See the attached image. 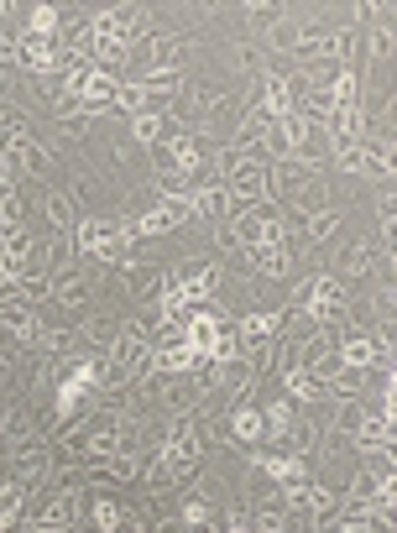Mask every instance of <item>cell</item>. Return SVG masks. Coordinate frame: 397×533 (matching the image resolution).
<instances>
[{
  "mask_svg": "<svg viewBox=\"0 0 397 533\" xmlns=\"http://www.w3.org/2000/svg\"><path fill=\"white\" fill-rule=\"evenodd\" d=\"M152 168H157V178H178L183 189L209 168V147H204V136L199 131H173L162 147H152Z\"/></svg>",
  "mask_w": 397,
  "mask_h": 533,
  "instance_id": "obj_1",
  "label": "cell"
},
{
  "mask_svg": "<svg viewBox=\"0 0 397 533\" xmlns=\"http://www.w3.org/2000/svg\"><path fill=\"white\" fill-rule=\"evenodd\" d=\"M157 267H147V262H126V267H115V288H121L131 304H147V298L157 293Z\"/></svg>",
  "mask_w": 397,
  "mask_h": 533,
  "instance_id": "obj_14",
  "label": "cell"
},
{
  "mask_svg": "<svg viewBox=\"0 0 397 533\" xmlns=\"http://www.w3.org/2000/svg\"><path fill=\"white\" fill-rule=\"evenodd\" d=\"M11 115H16V110H6V100H0V126H6V121H11Z\"/></svg>",
  "mask_w": 397,
  "mask_h": 533,
  "instance_id": "obj_34",
  "label": "cell"
},
{
  "mask_svg": "<svg viewBox=\"0 0 397 533\" xmlns=\"http://www.w3.org/2000/svg\"><path fill=\"white\" fill-rule=\"evenodd\" d=\"M225 533H246V513H230V528Z\"/></svg>",
  "mask_w": 397,
  "mask_h": 533,
  "instance_id": "obj_32",
  "label": "cell"
},
{
  "mask_svg": "<svg viewBox=\"0 0 397 533\" xmlns=\"http://www.w3.org/2000/svg\"><path fill=\"white\" fill-rule=\"evenodd\" d=\"M361 392H366V372L340 366V377L330 382V403H361Z\"/></svg>",
  "mask_w": 397,
  "mask_h": 533,
  "instance_id": "obj_19",
  "label": "cell"
},
{
  "mask_svg": "<svg viewBox=\"0 0 397 533\" xmlns=\"http://www.w3.org/2000/svg\"><path fill=\"white\" fill-rule=\"evenodd\" d=\"M37 330H42V324H37V309L27 304V298H0V335H6L11 345H32L37 340Z\"/></svg>",
  "mask_w": 397,
  "mask_h": 533,
  "instance_id": "obj_8",
  "label": "cell"
},
{
  "mask_svg": "<svg viewBox=\"0 0 397 533\" xmlns=\"http://www.w3.org/2000/svg\"><path fill=\"white\" fill-rule=\"evenodd\" d=\"M335 267L345 277H371V272H377V277H387V283H392V251L377 236H371V241H350L340 257H335Z\"/></svg>",
  "mask_w": 397,
  "mask_h": 533,
  "instance_id": "obj_4",
  "label": "cell"
},
{
  "mask_svg": "<svg viewBox=\"0 0 397 533\" xmlns=\"http://www.w3.org/2000/svg\"><path fill=\"white\" fill-rule=\"evenodd\" d=\"M16 298H27L32 309H37V304H48V298H53V277H42V272H21V277H16Z\"/></svg>",
  "mask_w": 397,
  "mask_h": 533,
  "instance_id": "obj_21",
  "label": "cell"
},
{
  "mask_svg": "<svg viewBox=\"0 0 397 533\" xmlns=\"http://www.w3.org/2000/svg\"><path fill=\"white\" fill-rule=\"evenodd\" d=\"M32 434H37V424H32L27 408H11L6 419H0V439H6V445H21V439H32Z\"/></svg>",
  "mask_w": 397,
  "mask_h": 533,
  "instance_id": "obj_23",
  "label": "cell"
},
{
  "mask_svg": "<svg viewBox=\"0 0 397 533\" xmlns=\"http://www.w3.org/2000/svg\"><path fill=\"white\" fill-rule=\"evenodd\" d=\"M335 356H340V366L371 372V366H392V345L371 340V335H345V340H335Z\"/></svg>",
  "mask_w": 397,
  "mask_h": 533,
  "instance_id": "obj_6",
  "label": "cell"
},
{
  "mask_svg": "<svg viewBox=\"0 0 397 533\" xmlns=\"http://www.w3.org/2000/svg\"><path fill=\"white\" fill-rule=\"evenodd\" d=\"M340 230V210H319V215H309L303 220V246H319V241H330Z\"/></svg>",
  "mask_w": 397,
  "mask_h": 533,
  "instance_id": "obj_20",
  "label": "cell"
},
{
  "mask_svg": "<svg viewBox=\"0 0 397 533\" xmlns=\"http://www.w3.org/2000/svg\"><path fill=\"white\" fill-rule=\"evenodd\" d=\"M241 16H246V27H251V32H272V21L283 16V6H246Z\"/></svg>",
  "mask_w": 397,
  "mask_h": 533,
  "instance_id": "obj_27",
  "label": "cell"
},
{
  "mask_svg": "<svg viewBox=\"0 0 397 533\" xmlns=\"http://www.w3.org/2000/svg\"><path fill=\"white\" fill-rule=\"evenodd\" d=\"M16 157H21V168H27V173H37V178H42V173L53 168L48 147H42V142H32V136H27V142H21V152H16ZM16 157H11V162H16Z\"/></svg>",
  "mask_w": 397,
  "mask_h": 533,
  "instance_id": "obj_25",
  "label": "cell"
},
{
  "mask_svg": "<svg viewBox=\"0 0 397 533\" xmlns=\"http://www.w3.org/2000/svg\"><path fill=\"white\" fill-rule=\"evenodd\" d=\"M42 215H48L53 236H74V230H79V210H74V199H68V194H48Z\"/></svg>",
  "mask_w": 397,
  "mask_h": 533,
  "instance_id": "obj_18",
  "label": "cell"
},
{
  "mask_svg": "<svg viewBox=\"0 0 397 533\" xmlns=\"http://www.w3.org/2000/svg\"><path fill=\"white\" fill-rule=\"evenodd\" d=\"M298 37H303L298 21H293V16H277V21H272V32H267V48H272V53H293V48H298Z\"/></svg>",
  "mask_w": 397,
  "mask_h": 533,
  "instance_id": "obj_22",
  "label": "cell"
},
{
  "mask_svg": "<svg viewBox=\"0 0 397 533\" xmlns=\"http://www.w3.org/2000/svg\"><path fill=\"white\" fill-rule=\"evenodd\" d=\"M230 215H236V199L225 194V183H209V189H189V220L225 225Z\"/></svg>",
  "mask_w": 397,
  "mask_h": 533,
  "instance_id": "obj_12",
  "label": "cell"
},
{
  "mask_svg": "<svg viewBox=\"0 0 397 533\" xmlns=\"http://www.w3.org/2000/svg\"><path fill=\"white\" fill-rule=\"evenodd\" d=\"M11 387V361H0V392Z\"/></svg>",
  "mask_w": 397,
  "mask_h": 533,
  "instance_id": "obj_33",
  "label": "cell"
},
{
  "mask_svg": "<svg viewBox=\"0 0 397 533\" xmlns=\"http://www.w3.org/2000/svg\"><path fill=\"white\" fill-rule=\"evenodd\" d=\"M262 466V476L272 481V492H298V486H309V460H298V455H262L256 460Z\"/></svg>",
  "mask_w": 397,
  "mask_h": 533,
  "instance_id": "obj_11",
  "label": "cell"
},
{
  "mask_svg": "<svg viewBox=\"0 0 397 533\" xmlns=\"http://www.w3.org/2000/svg\"><path fill=\"white\" fill-rule=\"evenodd\" d=\"M345 309H350V304H345V288L335 283V277L319 272V277H314V298H309V319L319 324V330H335V324L345 319Z\"/></svg>",
  "mask_w": 397,
  "mask_h": 533,
  "instance_id": "obj_10",
  "label": "cell"
},
{
  "mask_svg": "<svg viewBox=\"0 0 397 533\" xmlns=\"http://www.w3.org/2000/svg\"><path fill=\"white\" fill-rule=\"evenodd\" d=\"M173 131H178V126L168 121V115H131V136H136V147H162Z\"/></svg>",
  "mask_w": 397,
  "mask_h": 533,
  "instance_id": "obj_17",
  "label": "cell"
},
{
  "mask_svg": "<svg viewBox=\"0 0 397 533\" xmlns=\"http://www.w3.org/2000/svg\"><path fill=\"white\" fill-rule=\"evenodd\" d=\"M115 95H121V79H110V74H89V84H84V110L89 115H105V110H115Z\"/></svg>",
  "mask_w": 397,
  "mask_h": 533,
  "instance_id": "obj_16",
  "label": "cell"
},
{
  "mask_svg": "<svg viewBox=\"0 0 397 533\" xmlns=\"http://www.w3.org/2000/svg\"><path fill=\"white\" fill-rule=\"evenodd\" d=\"M225 194L236 199V210H246V204H267L272 199V162L262 152H251V157H236L225 168Z\"/></svg>",
  "mask_w": 397,
  "mask_h": 533,
  "instance_id": "obj_3",
  "label": "cell"
},
{
  "mask_svg": "<svg viewBox=\"0 0 397 533\" xmlns=\"http://www.w3.org/2000/svg\"><path fill=\"white\" fill-rule=\"evenodd\" d=\"M225 236L246 246V251H262V246H277L288 241V225H283V210L267 199V204H246V210H236L225 220Z\"/></svg>",
  "mask_w": 397,
  "mask_h": 533,
  "instance_id": "obj_2",
  "label": "cell"
},
{
  "mask_svg": "<svg viewBox=\"0 0 397 533\" xmlns=\"http://www.w3.org/2000/svg\"><path fill=\"white\" fill-rule=\"evenodd\" d=\"M340 507H345V492H340V486H330V481H309V486H303V513H309L319 528L335 523Z\"/></svg>",
  "mask_w": 397,
  "mask_h": 533,
  "instance_id": "obj_13",
  "label": "cell"
},
{
  "mask_svg": "<svg viewBox=\"0 0 397 533\" xmlns=\"http://www.w3.org/2000/svg\"><path fill=\"white\" fill-rule=\"evenodd\" d=\"M225 445H236V450H262V445H267V419H262V408H230V413H225Z\"/></svg>",
  "mask_w": 397,
  "mask_h": 533,
  "instance_id": "obj_7",
  "label": "cell"
},
{
  "mask_svg": "<svg viewBox=\"0 0 397 533\" xmlns=\"http://www.w3.org/2000/svg\"><path fill=\"white\" fill-rule=\"evenodd\" d=\"M340 168L345 173H366V152L356 147V152H340Z\"/></svg>",
  "mask_w": 397,
  "mask_h": 533,
  "instance_id": "obj_29",
  "label": "cell"
},
{
  "mask_svg": "<svg viewBox=\"0 0 397 533\" xmlns=\"http://www.w3.org/2000/svg\"><path fill=\"white\" fill-rule=\"evenodd\" d=\"M53 304L84 319L89 309H95V283H89V277H84L79 267H68V272H58V277H53Z\"/></svg>",
  "mask_w": 397,
  "mask_h": 533,
  "instance_id": "obj_9",
  "label": "cell"
},
{
  "mask_svg": "<svg viewBox=\"0 0 397 533\" xmlns=\"http://www.w3.org/2000/svg\"><path fill=\"white\" fill-rule=\"evenodd\" d=\"M16 68V27H0V74Z\"/></svg>",
  "mask_w": 397,
  "mask_h": 533,
  "instance_id": "obj_28",
  "label": "cell"
},
{
  "mask_svg": "<svg viewBox=\"0 0 397 533\" xmlns=\"http://www.w3.org/2000/svg\"><path fill=\"white\" fill-rule=\"evenodd\" d=\"M11 178H16V162H6V157H0V189H6Z\"/></svg>",
  "mask_w": 397,
  "mask_h": 533,
  "instance_id": "obj_31",
  "label": "cell"
},
{
  "mask_svg": "<svg viewBox=\"0 0 397 533\" xmlns=\"http://www.w3.org/2000/svg\"><path fill=\"white\" fill-rule=\"evenodd\" d=\"M236 63H241V68H246V74H251V68H262V53H256V48H251V42H246V48H236Z\"/></svg>",
  "mask_w": 397,
  "mask_h": 533,
  "instance_id": "obj_30",
  "label": "cell"
},
{
  "mask_svg": "<svg viewBox=\"0 0 397 533\" xmlns=\"http://www.w3.org/2000/svg\"><path fill=\"white\" fill-rule=\"evenodd\" d=\"M283 387L293 408H330V382H319L314 372H288Z\"/></svg>",
  "mask_w": 397,
  "mask_h": 533,
  "instance_id": "obj_15",
  "label": "cell"
},
{
  "mask_svg": "<svg viewBox=\"0 0 397 533\" xmlns=\"http://www.w3.org/2000/svg\"><path fill=\"white\" fill-rule=\"evenodd\" d=\"M11 225H21V199H16V183H6V189H0V230H11Z\"/></svg>",
  "mask_w": 397,
  "mask_h": 533,
  "instance_id": "obj_26",
  "label": "cell"
},
{
  "mask_svg": "<svg viewBox=\"0 0 397 533\" xmlns=\"http://www.w3.org/2000/svg\"><path fill=\"white\" fill-rule=\"evenodd\" d=\"M126 330V319L115 314V309H89L79 319V345H84V356H110V345L121 340Z\"/></svg>",
  "mask_w": 397,
  "mask_h": 533,
  "instance_id": "obj_5",
  "label": "cell"
},
{
  "mask_svg": "<svg viewBox=\"0 0 397 533\" xmlns=\"http://www.w3.org/2000/svg\"><path fill=\"white\" fill-rule=\"evenodd\" d=\"M121 513H126V507L115 497H95V502H89V523H95V533H110L115 523H121Z\"/></svg>",
  "mask_w": 397,
  "mask_h": 533,
  "instance_id": "obj_24",
  "label": "cell"
}]
</instances>
